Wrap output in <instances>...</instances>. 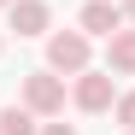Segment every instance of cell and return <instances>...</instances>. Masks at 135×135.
I'll return each mask as SVG.
<instances>
[{
  "instance_id": "obj_1",
  "label": "cell",
  "mask_w": 135,
  "mask_h": 135,
  "mask_svg": "<svg viewBox=\"0 0 135 135\" xmlns=\"http://www.w3.org/2000/svg\"><path fill=\"white\" fill-rule=\"evenodd\" d=\"M88 59H94V35H82V30H53L47 35V71L76 76V71H88Z\"/></svg>"
},
{
  "instance_id": "obj_2",
  "label": "cell",
  "mask_w": 135,
  "mask_h": 135,
  "mask_svg": "<svg viewBox=\"0 0 135 135\" xmlns=\"http://www.w3.org/2000/svg\"><path fill=\"white\" fill-rule=\"evenodd\" d=\"M112 100H118V76L112 71H76L71 76V106L76 112H112Z\"/></svg>"
},
{
  "instance_id": "obj_3",
  "label": "cell",
  "mask_w": 135,
  "mask_h": 135,
  "mask_svg": "<svg viewBox=\"0 0 135 135\" xmlns=\"http://www.w3.org/2000/svg\"><path fill=\"white\" fill-rule=\"evenodd\" d=\"M24 106L35 112V118H59V112H65V76L47 71V65L30 71V76H24Z\"/></svg>"
},
{
  "instance_id": "obj_4",
  "label": "cell",
  "mask_w": 135,
  "mask_h": 135,
  "mask_svg": "<svg viewBox=\"0 0 135 135\" xmlns=\"http://www.w3.org/2000/svg\"><path fill=\"white\" fill-rule=\"evenodd\" d=\"M6 30H12L18 41L47 35V30H53V6H47V0H12V6H6Z\"/></svg>"
},
{
  "instance_id": "obj_5",
  "label": "cell",
  "mask_w": 135,
  "mask_h": 135,
  "mask_svg": "<svg viewBox=\"0 0 135 135\" xmlns=\"http://www.w3.org/2000/svg\"><path fill=\"white\" fill-rule=\"evenodd\" d=\"M76 30L82 35H118L123 30V6L118 0H88V6L76 12Z\"/></svg>"
},
{
  "instance_id": "obj_6",
  "label": "cell",
  "mask_w": 135,
  "mask_h": 135,
  "mask_svg": "<svg viewBox=\"0 0 135 135\" xmlns=\"http://www.w3.org/2000/svg\"><path fill=\"white\" fill-rule=\"evenodd\" d=\"M106 71L112 76H135V24L118 30V35H106Z\"/></svg>"
},
{
  "instance_id": "obj_7",
  "label": "cell",
  "mask_w": 135,
  "mask_h": 135,
  "mask_svg": "<svg viewBox=\"0 0 135 135\" xmlns=\"http://www.w3.org/2000/svg\"><path fill=\"white\" fill-rule=\"evenodd\" d=\"M35 129H41V118H35V112H30L24 100L0 112V135H35Z\"/></svg>"
},
{
  "instance_id": "obj_8",
  "label": "cell",
  "mask_w": 135,
  "mask_h": 135,
  "mask_svg": "<svg viewBox=\"0 0 135 135\" xmlns=\"http://www.w3.org/2000/svg\"><path fill=\"white\" fill-rule=\"evenodd\" d=\"M112 112H118L123 129H135V94H118V100H112Z\"/></svg>"
},
{
  "instance_id": "obj_9",
  "label": "cell",
  "mask_w": 135,
  "mask_h": 135,
  "mask_svg": "<svg viewBox=\"0 0 135 135\" xmlns=\"http://www.w3.org/2000/svg\"><path fill=\"white\" fill-rule=\"evenodd\" d=\"M35 135H76V129H71V123H53V118H41V129H35Z\"/></svg>"
},
{
  "instance_id": "obj_10",
  "label": "cell",
  "mask_w": 135,
  "mask_h": 135,
  "mask_svg": "<svg viewBox=\"0 0 135 135\" xmlns=\"http://www.w3.org/2000/svg\"><path fill=\"white\" fill-rule=\"evenodd\" d=\"M118 6H123V24H135V0H118Z\"/></svg>"
},
{
  "instance_id": "obj_11",
  "label": "cell",
  "mask_w": 135,
  "mask_h": 135,
  "mask_svg": "<svg viewBox=\"0 0 135 135\" xmlns=\"http://www.w3.org/2000/svg\"><path fill=\"white\" fill-rule=\"evenodd\" d=\"M0 6H12V0H0Z\"/></svg>"
},
{
  "instance_id": "obj_12",
  "label": "cell",
  "mask_w": 135,
  "mask_h": 135,
  "mask_svg": "<svg viewBox=\"0 0 135 135\" xmlns=\"http://www.w3.org/2000/svg\"><path fill=\"white\" fill-rule=\"evenodd\" d=\"M123 135H135V129H123Z\"/></svg>"
},
{
  "instance_id": "obj_13",
  "label": "cell",
  "mask_w": 135,
  "mask_h": 135,
  "mask_svg": "<svg viewBox=\"0 0 135 135\" xmlns=\"http://www.w3.org/2000/svg\"><path fill=\"white\" fill-rule=\"evenodd\" d=\"M0 47H6V41H0Z\"/></svg>"
}]
</instances>
